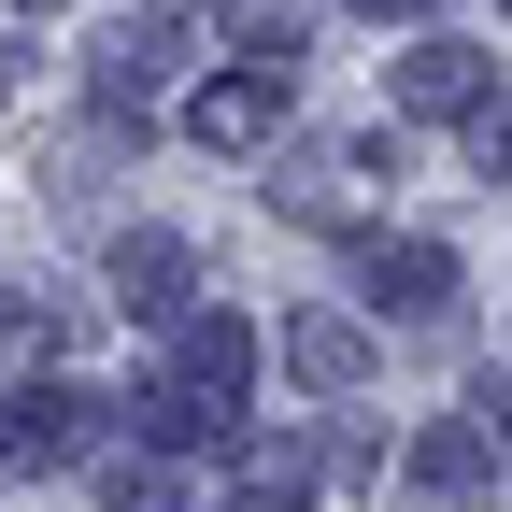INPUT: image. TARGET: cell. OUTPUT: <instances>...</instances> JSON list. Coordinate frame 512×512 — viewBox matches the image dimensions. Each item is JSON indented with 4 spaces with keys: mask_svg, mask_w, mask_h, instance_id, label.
Returning a JSON list of instances; mask_svg holds the SVG:
<instances>
[{
    "mask_svg": "<svg viewBox=\"0 0 512 512\" xmlns=\"http://www.w3.org/2000/svg\"><path fill=\"white\" fill-rule=\"evenodd\" d=\"M470 86H484V57H470V43H413V57H399V100H413V114H456Z\"/></svg>",
    "mask_w": 512,
    "mask_h": 512,
    "instance_id": "6da1fadb",
    "label": "cell"
},
{
    "mask_svg": "<svg viewBox=\"0 0 512 512\" xmlns=\"http://www.w3.org/2000/svg\"><path fill=\"white\" fill-rule=\"evenodd\" d=\"M114 285H128V313H185V242H128Z\"/></svg>",
    "mask_w": 512,
    "mask_h": 512,
    "instance_id": "7a4b0ae2",
    "label": "cell"
},
{
    "mask_svg": "<svg viewBox=\"0 0 512 512\" xmlns=\"http://www.w3.org/2000/svg\"><path fill=\"white\" fill-rule=\"evenodd\" d=\"M271 100H285L271 72H242V86H214V100H200V143H256V128H271Z\"/></svg>",
    "mask_w": 512,
    "mask_h": 512,
    "instance_id": "3957f363",
    "label": "cell"
},
{
    "mask_svg": "<svg viewBox=\"0 0 512 512\" xmlns=\"http://www.w3.org/2000/svg\"><path fill=\"white\" fill-rule=\"evenodd\" d=\"M370 285H399V313H427L441 285H456V271H441V256H427V242H399V256H384V242H370Z\"/></svg>",
    "mask_w": 512,
    "mask_h": 512,
    "instance_id": "277c9868",
    "label": "cell"
},
{
    "mask_svg": "<svg viewBox=\"0 0 512 512\" xmlns=\"http://www.w3.org/2000/svg\"><path fill=\"white\" fill-rule=\"evenodd\" d=\"M470 157H484V171H512V100H484V114H470Z\"/></svg>",
    "mask_w": 512,
    "mask_h": 512,
    "instance_id": "5b68a950",
    "label": "cell"
},
{
    "mask_svg": "<svg viewBox=\"0 0 512 512\" xmlns=\"http://www.w3.org/2000/svg\"><path fill=\"white\" fill-rule=\"evenodd\" d=\"M370 15H427V0H370Z\"/></svg>",
    "mask_w": 512,
    "mask_h": 512,
    "instance_id": "8992f818",
    "label": "cell"
}]
</instances>
